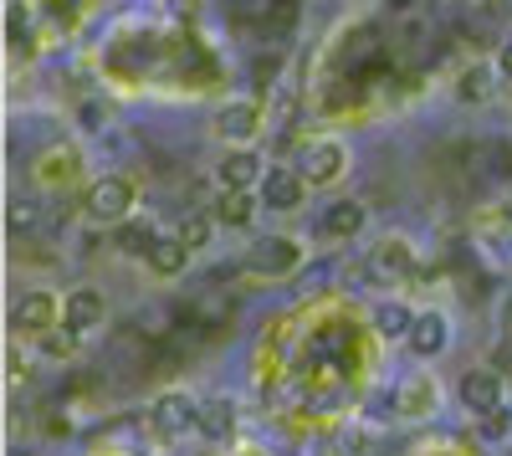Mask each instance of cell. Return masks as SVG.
<instances>
[{
    "instance_id": "cell-1",
    "label": "cell",
    "mask_w": 512,
    "mask_h": 456,
    "mask_svg": "<svg viewBox=\"0 0 512 456\" xmlns=\"http://www.w3.org/2000/svg\"><path fill=\"white\" fill-rule=\"evenodd\" d=\"M303 262H308L303 241L287 236V231H267L262 241H251V252H246V272H251V277H267V282L292 277Z\"/></svg>"
},
{
    "instance_id": "cell-2",
    "label": "cell",
    "mask_w": 512,
    "mask_h": 456,
    "mask_svg": "<svg viewBox=\"0 0 512 456\" xmlns=\"http://www.w3.org/2000/svg\"><path fill=\"white\" fill-rule=\"evenodd\" d=\"M134 200H139V190H134L128 175H98L88 190H82V211H88V221H98V226H118V221L134 216Z\"/></svg>"
},
{
    "instance_id": "cell-3",
    "label": "cell",
    "mask_w": 512,
    "mask_h": 456,
    "mask_svg": "<svg viewBox=\"0 0 512 456\" xmlns=\"http://www.w3.org/2000/svg\"><path fill=\"white\" fill-rule=\"evenodd\" d=\"M67 318V298L52 293V287H26V293L16 298V313H11V328L26 339H41L52 334V328Z\"/></svg>"
},
{
    "instance_id": "cell-4",
    "label": "cell",
    "mask_w": 512,
    "mask_h": 456,
    "mask_svg": "<svg viewBox=\"0 0 512 456\" xmlns=\"http://www.w3.org/2000/svg\"><path fill=\"white\" fill-rule=\"evenodd\" d=\"M456 400L466 405V416H492V410L507 405V380L497 375L492 364H472V369H461V380H456Z\"/></svg>"
},
{
    "instance_id": "cell-5",
    "label": "cell",
    "mask_w": 512,
    "mask_h": 456,
    "mask_svg": "<svg viewBox=\"0 0 512 456\" xmlns=\"http://www.w3.org/2000/svg\"><path fill=\"white\" fill-rule=\"evenodd\" d=\"M308 175L303 170H287V164H272V170L262 175V185H256V195H262V205L267 211H277V216H292L297 205L308 200Z\"/></svg>"
},
{
    "instance_id": "cell-6",
    "label": "cell",
    "mask_w": 512,
    "mask_h": 456,
    "mask_svg": "<svg viewBox=\"0 0 512 456\" xmlns=\"http://www.w3.org/2000/svg\"><path fill=\"white\" fill-rule=\"evenodd\" d=\"M149 421H154V431H159V436H185V431H200V400H195V395H185V390H169V395H159V400H154Z\"/></svg>"
},
{
    "instance_id": "cell-7",
    "label": "cell",
    "mask_w": 512,
    "mask_h": 456,
    "mask_svg": "<svg viewBox=\"0 0 512 456\" xmlns=\"http://www.w3.org/2000/svg\"><path fill=\"white\" fill-rule=\"evenodd\" d=\"M405 344H410V354H420V359L446 354V344H451V318H446L441 308H420L415 323H410V334H405Z\"/></svg>"
},
{
    "instance_id": "cell-8",
    "label": "cell",
    "mask_w": 512,
    "mask_h": 456,
    "mask_svg": "<svg viewBox=\"0 0 512 456\" xmlns=\"http://www.w3.org/2000/svg\"><path fill=\"white\" fill-rule=\"evenodd\" d=\"M297 170L308 175V185H333L338 175L349 170V154H344V144H338V139H313L303 149V164H297Z\"/></svg>"
},
{
    "instance_id": "cell-9",
    "label": "cell",
    "mask_w": 512,
    "mask_h": 456,
    "mask_svg": "<svg viewBox=\"0 0 512 456\" xmlns=\"http://www.w3.org/2000/svg\"><path fill=\"white\" fill-rule=\"evenodd\" d=\"M262 154H256V149H226L221 154V164H216V180H221V190H256V185H262Z\"/></svg>"
},
{
    "instance_id": "cell-10",
    "label": "cell",
    "mask_w": 512,
    "mask_h": 456,
    "mask_svg": "<svg viewBox=\"0 0 512 456\" xmlns=\"http://www.w3.org/2000/svg\"><path fill=\"white\" fill-rule=\"evenodd\" d=\"M210 129H216L226 144H251L262 134V103H226L216 118H210Z\"/></svg>"
},
{
    "instance_id": "cell-11",
    "label": "cell",
    "mask_w": 512,
    "mask_h": 456,
    "mask_svg": "<svg viewBox=\"0 0 512 456\" xmlns=\"http://www.w3.org/2000/svg\"><path fill=\"white\" fill-rule=\"evenodd\" d=\"M436 405H441L436 380H425V375L400 380V390H395V416H405V421H425V416H436Z\"/></svg>"
},
{
    "instance_id": "cell-12",
    "label": "cell",
    "mask_w": 512,
    "mask_h": 456,
    "mask_svg": "<svg viewBox=\"0 0 512 456\" xmlns=\"http://www.w3.org/2000/svg\"><path fill=\"white\" fill-rule=\"evenodd\" d=\"M103 313H108V303H103V293L98 287H72L67 293V328L82 339V334H93V328H103Z\"/></svg>"
},
{
    "instance_id": "cell-13",
    "label": "cell",
    "mask_w": 512,
    "mask_h": 456,
    "mask_svg": "<svg viewBox=\"0 0 512 456\" xmlns=\"http://www.w3.org/2000/svg\"><path fill=\"white\" fill-rule=\"evenodd\" d=\"M369 226V205L364 200H333L323 211V236L328 241H354Z\"/></svg>"
},
{
    "instance_id": "cell-14",
    "label": "cell",
    "mask_w": 512,
    "mask_h": 456,
    "mask_svg": "<svg viewBox=\"0 0 512 456\" xmlns=\"http://www.w3.org/2000/svg\"><path fill=\"white\" fill-rule=\"evenodd\" d=\"M190 257H195V252L180 241V231H164V236L154 241V252L144 257V267H149L154 277H180V272L190 267Z\"/></svg>"
},
{
    "instance_id": "cell-15",
    "label": "cell",
    "mask_w": 512,
    "mask_h": 456,
    "mask_svg": "<svg viewBox=\"0 0 512 456\" xmlns=\"http://www.w3.org/2000/svg\"><path fill=\"white\" fill-rule=\"evenodd\" d=\"M159 236H164V231H159L149 216H128V221L113 226V241H118V252H123V257H149Z\"/></svg>"
},
{
    "instance_id": "cell-16",
    "label": "cell",
    "mask_w": 512,
    "mask_h": 456,
    "mask_svg": "<svg viewBox=\"0 0 512 456\" xmlns=\"http://www.w3.org/2000/svg\"><path fill=\"white\" fill-rule=\"evenodd\" d=\"M497 82H502L497 62H472V67L456 77V98H461V103H492Z\"/></svg>"
},
{
    "instance_id": "cell-17",
    "label": "cell",
    "mask_w": 512,
    "mask_h": 456,
    "mask_svg": "<svg viewBox=\"0 0 512 456\" xmlns=\"http://www.w3.org/2000/svg\"><path fill=\"white\" fill-rule=\"evenodd\" d=\"M369 267H374L379 277H410V272H415V252H410V241H405V236L379 241V246H374V257H369Z\"/></svg>"
},
{
    "instance_id": "cell-18",
    "label": "cell",
    "mask_w": 512,
    "mask_h": 456,
    "mask_svg": "<svg viewBox=\"0 0 512 456\" xmlns=\"http://www.w3.org/2000/svg\"><path fill=\"white\" fill-rule=\"evenodd\" d=\"M256 211H262V195H256V190H221V200H216V221L236 226V231L251 226Z\"/></svg>"
},
{
    "instance_id": "cell-19",
    "label": "cell",
    "mask_w": 512,
    "mask_h": 456,
    "mask_svg": "<svg viewBox=\"0 0 512 456\" xmlns=\"http://www.w3.org/2000/svg\"><path fill=\"white\" fill-rule=\"evenodd\" d=\"M200 436H205V441H226V436H236V405H231L226 395L200 400Z\"/></svg>"
},
{
    "instance_id": "cell-20",
    "label": "cell",
    "mask_w": 512,
    "mask_h": 456,
    "mask_svg": "<svg viewBox=\"0 0 512 456\" xmlns=\"http://www.w3.org/2000/svg\"><path fill=\"white\" fill-rule=\"evenodd\" d=\"M374 328L384 339H405L410 334V323H415V308L410 303H400V298H384V303H374Z\"/></svg>"
},
{
    "instance_id": "cell-21",
    "label": "cell",
    "mask_w": 512,
    "mask_h": 456,
    "mask_svg": "<svg viewBox=\"0 0 512 456\" xmlns=\"http://www.w3.org/2000/svg\"><path fill=\"white\" fill-rule=\"evenodd\" d=\"M180 241L190 246V252H205V246L216 241V216H205V211L185 216V221H180Z\"/></svg>"
},
{
    "instance_id": "cell-22",
    "label": "cell",
    "mask_w": 512,
    "mask_h": 456,
    "mask_svg": "<svg viewBox=\"0 0 512 456\" xmlns=\"http://www.w3.org/2000/svg\"><path fill=\"white\" fill-rule=\"evenodd\" d=\"M72 175H77V154H62V149H52L47 159L36 164V180L52 185V190H57V180H72Z\"/></svg>"
},
{
    "instance_id": "cell-23",
    "label": "cell",
    "mask_w": 512,
    "mask_h": 456,
    "mask_svg": "<svg viewBox=\"0 0 512 456\" xmlns=\"http://www.w3.org/2000/svg\"><path fill=\"white\" fill-rule=\"evenodd\" d=\"M6 221H11V231H16V236H31V231H36V221H41V205H36L31 195H26V200H11Z\"/></svg>"
},
{
    "instance_id": "cell-24",
    "label": "cell",
    "mask_w": 512,
    "mask_h": 456,
    "mask_svg": "<svg viewBox=\"0 0 512 456\" xmlns=\"http://www.w3.org/2000/svg\"><path fill=\"white\" fill-rule=\"evenodd\" d=\"M512 436V410L502 405V410H492V416H482V441L487 446H502Z\"/></svg>"
},
{
    "instance_id": "cell-25",
    "label": "cell",
    "mask_w": 512,
    "mask_h": 456,
    "mask_svg": "<svg viewBox=\"0 0 512 456\" xmlns=\"http://www.w3.org/2000/svg\"><path fill=\"white\" fill-rule=\"evenodd\" d=\"M72 349H77V334L67 323H62V334H57V328H52V334H41V354H47V359H72Z\"/></svg>"
},
{
    "instance_id": "cell-26",
    "label": "cell",
    "mask_w": 512,
    "mask_h": 456,
    "mask_svg": "<svg viewBox=\"0 0 512 456\" xmlns=\"http://www.w3.org/2000/svg\"><path fill=\"white\" fill-rule=\"evenodd\" d=\"M497 72H502V82H512V36L497 47Z\"/></svg>"
},
{
    "instance_id": "cell-27",
    "label": "cell",
    "mask_w": 512,
    "mask_h": 456,
    "mask_svg": "<svg viewBox=\"0 0 512 456\" xmlns=\"http://www.w3.org/2000/svg\"><path fill=\"white\" fill-rule=\"evenodd\" d=\"M507 103H512V82H507Z\"/></svg>"
}]
</instances>
